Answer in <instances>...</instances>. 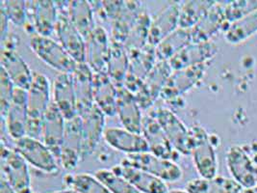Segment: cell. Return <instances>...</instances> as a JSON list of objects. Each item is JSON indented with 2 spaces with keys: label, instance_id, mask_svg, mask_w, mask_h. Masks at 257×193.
Segmentation results:
<instances>
[{
  "label": "cell",
  "instance_id": "obj_11",
  "mask_svg": "<svg viewBox=\"0 0 257 193\" xmlns=\"http://www.w3.org/2000/svg\"><path fill=\"white\" fill-rule=\"evenodd\" d=\"M205 71L206 64L173 71L160 96L167 102H171L185 95L199 84L205 74Z\"/></svg>",
  "mask_w": 257,
  "mask_h": 193
},
{
  "label": "cell",
  "instance_id": "obj_43",
  "mask_svg": "<svg viewBox=\"0 0 257 193\" xmlns=\"http://www.w3.org/2000/svg\"><path fill=\"white\" fill-rule=\"evenodd\" d=\"M8 20L7 16L3 10L0 9V32H1V41H3L6 37L8 36Z\"/></svg>",
  "mask_w": 257,
  "mask_h": 193
},
{
  "label": "cell",
  "instance_id": "obj_25",
  "mask_svg": "<svg viewBox=\"0 0 257 193\" xmlns=\"http://www.w3.org/2000/svg\"><path fill=\"white\" fill-rule=\"evenodd\" d=\"M180 4L172 2L152 19L149 34V44L156 47L166 37L179 28Z\"/></svg>",
  "mask_w": 257,
  "mask_h": 193
},
{
  "label": "cell",
  "instance_id": "obj_44",
  "mask_svg": "<svg viewBox=\"0 0 257 193\" xmlns=\"http://www.w3.org/2000/svg\"><path fill=\"white\" fill-rule=\"evenodd\" d=\"M0 193H16V191L10 186V184L2 177H1V182H0Z\"/></svg>",
  "mask_w": 257,
  "mask_h": 193
},
{
  "label": "cell",
  "instance_id": "obj_2",
  "mask_svg": "<svg viewBox=\"0 0 257 193\" xmlns=\"http://www.w3.org/2000/svg\"><path fill=\"white\" fill-rule=\"evenodd\" d=\"M190 149L197 172L200 178L210 179L217 176L218 159L209 133L199 126L190 129Z\"/></svg>",
  "mask_w": 257,
  "mask_h": 193
},
{
  "label": "cell",
  "instance_id": "obj_21",
  "mask_svg": "<svg viewBox=\"0 0 257 193\" xmlns=\"http://www.w3.org/2000/svg\"><path fill=\"white\" fill-rule=\"evenodd\" d=\"M66 121L63 114L52 102L44 117L41 137L43 138V142L54 154L58 162L66 128Z\"/></svg>",
  "mask_w": 257,
  "mask_h": 193
},
{
  "label": "cell",
  "instance_id": "obj_38",
  "mask_svg": "<svg viewBox=\"0 0 257 193\" xmlns=\"http://www.w3.org/2000/svg\"><path fill=\"white\" fill-rule=\"evenodd\" d=\"M65 183L78 193H111L105 185L95 176L89 173H78L67 175L64 178Z\"/></svg>",
  "mask_w": 257,
  "mask_h": 193
},
{
  "label": "cell",
  "instance_id": "obj_37",
  "mask_svg": "<svg viewBox=\"0 0 257 193\" xmlns=\"http://www.w3.org/2000/svg\"><path fill=\"white\" fill-rule=\"evenodd\" d=\"M257 32V11L229 24L225 30L224 39L229 44H240Z\"/></svg>",
  "mask_w": 257,
  "mask_h": 193
},
{
  "label": "cell",
  "instance_id": "obj_34",
  "mask_svg": "<svg viewBox=\"0 0 257 193\" xmlns=\"http://www.w3.org/2000/svg\"><path fill=\"white\" fill-rule=\"evenodd\" d=\"M192 43L190 29L177 28L175 32L166 37L156 47V56L158 61H170L174 56Z\"/></svg>",
  "mask_w": 257,
  "mask_h": 193
},
{
  "label": "cell",
  "instance_id": "obj_27",
  "mask_svg": "<svg viewBox=\"0 0 257 193\" xmlns=\"http://www.w3.org/2000/svg\"><path fill=\"white\" fill-rule=\"evenodd\" d=\"M94 103L106 116L117 114V85L108 73H94Z\"/></svg>",
  "mask_w": 257,
  "mask_h": 193
},
{
  "label": "cell",
  "instance_id": "obj_35",
  "mask_svg": "<svg viewBox=\"0 0 257 193\" xmlns=\"http://www.w3.org/2000/svg\"><path fill=\"white\" fill-rule=\"evenodd\" d=\"M216 1H184L180 4L179 27L183 29H192L196 26Z\"/></svg>",
  "mask_w": 257,
  "mask_h": 193
},
{
  "label": "cell",
  "instance_id": "obj_12",
  "mask_svg": "<svg viewBox=\"0 0 257 193\" xmlns=\"http://www.w3.org/2000/svg\"><path fill=\"white\" fill-rule=\"evenodd\" d=\"M172 72L173 69L169 61H157L153 69L145 78L140 90L135 95L141 109L152 108L158 96H161L164 86Z\"/></svg>",
  "mask_w": 257,
  "mask_h": 193
},
{
  "label": "cell",
  "instance_id": "obj_22",
  "mask_svg": "<svg viewBox=\"0 0 257 193\" xmlns=\"http://www.w3.org/2000/svg\"><path fill=\"white\" fill-rule=\"evenodd\" d=\"M0 60L1 68L7 72L15 86L28 91L33 82L34 72L17 50L13 48H2Z\"/></svg>",
  "mask_w": 257,
  "mask_h": 193
},
{
  "label": "cell",
  "instance_id": "obj_33",
  "mask_svg": "<svg viewBox=\"0 0 257 193\" xmlns=\"http://www.w3.org/2000/svg\"><path fill=\"white\" fill-rule=\"evenodd\" d=\"M129 71L128 51L124 45L111 39L110 55L108 60L107 73L116 85L123 83Z\"/></svg>",
  "mask_w": 257,
  "mask_h": 193
},
{
  "label": "cell",
  "instance_id": "obj_14",
  "mask_svg": "<svg viewBox=\"0 0 257 193\" xmlns=\"http://www.w3.org/2000/svg\"><path fill=\"white\" fill-rule=\"evenodd\" d=\"M226 164L234 181L243 188L256 185V166L248 154L240 146H232L226 153Z\"/></svg>",
  "mask_w": 257,
  "mask_h": 193
},
{
  "label": "cell",
  "instance_id": "obj_10",
  "mask_svg": "<svg viewBox=\"0 0 257 193\" xmlns=\"http://www.w3.org/2000/svg\"><path fill=\"white\" fill-rule=\"evenodd\" d=\"M28 93L26 90L16 87L11 107L4 119H2V130L15 141L27 135L28 120Z\"/></svg>",
  "mask_w": 257,
  "mask_h": 193
},
{
  "label": "cell",
  "instance_id": "obj_40",
  "mask_svg": "<svg viewBox=\"0 0 257 193\" xmlns=\"http://www.w3.org/2000/svg\"><path fill=\"white\" fill-rule=\"evenodd\" d=\"M0 9L3 10L8 20L18 26H25L28 23L27 1L6 0L1 1Z\"/></svg>",
  "mask_w": 257,
  "mask_h": 193
},
{
  "label": "cell",
  "instance_id": "obj_23",
  "mask_svg": "<svg viewBox=\"0 0 257 193\" xmlns=\"http://www.w3.org/2000/svg\"><path fill=\"white\" fill-rule=\"evenodd\" d=\"M103 138L110 147L126 155L150 152V146L143 134L132 133L124 128L106 129Z\"/></svg>",
  "mask_w": 257,
  "mask_h": 193
},
{
  "label": "cell",
  "instance_id": "obj_30",
  "mask_svg": "<svg viewBox=\"0 0 257 193\" xmlns=\"http://www.w3.org/2000/svg\"><path fill=\"white\" fill-rule=\"evenodd\" d=\"M128 54L129 71L126 76L138 82H144L158 61L155 47L148 44L138 50L130 51Z\"/></svg>",
  "mask_w": 257,
  "mask_h": 193
},
{
  "label": "cell",
  "instance_id": "obj_42",
  "mask_svg": "<svg viewBox=\"0 0 257 193\" xmlns=\"http://www.w3.org/2000/svg\"><path fill=\"white\" fill-rule=\"evenodd\" d=\"M16 86L4 69H0V111L1 118L4 119L12 104Z\"/></svg>",
  "mask_w": 257,
  "mask_h": 193
},
{
  "label": "cell",
  "instance_id": "obj_18",
  "mask_svg": "<svg viewBox=\"0 0 257 193\" xmlns=\"http://www.w3.org/2000/svg\"><path fill=\"white\" fill-rule=\"evenodd\" d=\"M117 115L124 129L142 134L144 117L140 106L135 95L123 85H117Z\"/></svg>",
  "mask_w": 257,
  "mask_h": 193
},
{
  "label": "cell",
  "instance_id": "obj_36",
  "mask_svg": "<svg viewBox=\"0 0 257 193\" xmlns=\"http://www.w3.org/2000/svg\"><path fill=\"white\" fill-rule=\"evenodd\" d=\"M152 24V18L145 9L141 12L133 24L128 38L124 43L126 50L134 51L146 47L149 44V34Z\"/></svg>",
  "mask_w": 257,
  "mask_h": 193
},
{
  "label": "cell",
  "instance_id": "obj_8",
  "mask_svg": "<svg viewBox=\"0 0 257 193\" xmlns=\"http://www.w3.org/2000/svg\"><path fill=\"white\" fill-rule=\"evenodd\" d=\"M15 149L27 163L47 174H57L59 162L50 149L38 138L24 136L16 141Z\"/></svg>",
  "mask_w": 257,
  "mask_h": 193
},
{
  "label": "cell",
  "instance_id": "obj_47",
  "mask_svg": "<svg viewBox=\"0 0 257 193\" xmlns=\"http://www.w3.org/2000/svg\"><path fill=\"white\" fill-rule=\"evenodd\" d=\"M169 193H190L188 192L187 190L185 189H173V190H170Z\"/></svg>",
  "mask_w": 257,
  "mask_h": 193
},
{
  "label": "cell",
  "instance_id": "obj_13",
  "mask_svg": "<svg viewBox=\"0 0 257 193\" xmlns=\"http://www.w3.org/2000/svg\"><path fill=\"white\" fill-rule=\"evenodd\" d=\"M28 23L32 30L41 36L50 37L55 33L58 21V10L55 1L36 0L27 1Z\"/></svg>",
  "mask_w": 257,
  "mask_h": 193
},
{
  "label": "cell",
  "instance_id": "obj_48",
  "mask_svg": "<svg viewBox=\"0 0 257 193\" xmlns=\"http://www.w3.org/2000/svg\"><path fill=\"white\" fill-rule=\"evenodd\" d=\"M256 178H257V165H256Z\"/></svg>",
  "mask_w": 257,
  "mask_h": 193
},
{
  "label": "cell",
  "instance_id": "obj_29",
  "mask_svg": "<svg viewBox=\"0 0 257 193\" xmlns=\"http://www.w3.org/2000/svg\"><path fill=\"white\" fill-rule=\"evenodd\" d=\"M144 10L138 1H123L117 19L112 23V40L124 45L136 19Z\"/></svg>",
  "mask_w": 257,
  "mask_h": 193
},
{
  "label": "cell",
  "instance_id": "obj_9",
  "mask_svg": "<svg viewBox=\"0 0 257 193\" xmlns=\"http://www.w3.org/2000/svg\"><path fill=\"white\" fill-rule=\"evenodd\" d=\"M84 158L82 118L78 115L66 121V128L61 147L59 164L67 171H72Z\"/></svg>",
  "mask_w": 257,
  "mask_h": 193
},
{
  "label": "cell",
  "instance_id": "obj_6",
  "mask_svg": "<svg viewBox=\"0 0 257 193\" xmlns=\"http://www.w3.org/2000/svg\"><path fill=\"white\" fill-rule=\"evenodd\" d=\"M121 163L148 172L165 182H176L183 177V170L174 160L157 157L151 152L127 155Z\"/></svg>",
  "mask_w": 257,
  "mask_h": 193
},
{
  "label": "cell",
  "instance_id": "obj_15",
  "mask_svg": "<svg viewBox=\"0 0 257 193\" xmlns=\"http://www.w3.org/2000/svg\"><path fill=\"white\" fill-rule=\"evenodd\" d=\"M110 48L111 39L105 29L96 25L92 34L86 40V63L94 72L107 73Z\"/></svg>",
  "mask_w": 257,
  "mask_h": 193
},
{
  "label": "cell",
  "instance_id": "obj_26",
  "mask_svg": "<svg viewBox=\"0 0 257 193\" xmlns=\"http://www.w3.org/2000/svg\"><path fill=\"white\" fill-rule=\"evenodd\" d=\"M142 134L150 146V152L157 157L173 160L176 150L158 122L149 114L144 117Z\"/></svg>",
  "mask_w": 257,
  "mask_h": 193
},
{
  "label": "cell",
  "instance_id": "obj_46",
  "mask_svg": "<svg viewBox=\"0 0 257 193\" xmlns=\"http://www.w3.org/2000/svg\"><path fill=\"white\" fill-rule=\"evenodd\" d=\"M50 193H78L77 191H75L74 189L72 188H68V189H63V190H57V191H53V192Z\"/></svg>",
  "mask_w": 257,
  "mask_h": 193
},
{
  "label": "cell",
  "instance_id": "obj_3",
  "mask_svg": "<svg viewBox=\"0 0 257 193\" xmlns=\"http://www.w3.org/2000/svg\"><path fill=\"white\" fill-rule=\"evenodd\" d=\"M1 177L16 193H32L31 176L28 163L14 148L1 143Z\"/></svg>",
  "mask_w": 257,
  "mask_h": 193
},
{
  "label": "cell",
  "instance_id": "obj_20",
  "mask_svg": "<svg viewBox=\"0 0 257 193\" xmlns=\"http://www.w3.org/2000/svg\"><path fill=\"white\" fill-rule=\"evenodd\" d=\"M82 118L84 157L93 154L105 133L106 115L95 105Z\"/></svg>",
  "mask_w": 257,
  "mask_h": 193
},
{
  "label": "cell",
  "instance_id": "obj_16",
  "mask_svg": "<svg viewBox=\"0 0 257 193\" xmlns=\"http://www.w3.org/2000/svg\"><path fill=\"white\" fill-rule=\"evenodd\" d=\"M218 52V47L211 41L194 43L180 50L169 61L173 71L183 70L195 66L206 64Z\"/></svg>",
  "mask_w": 257,
  "mask_h": 193
},
{
  "label": "cell",
  "instance_id": "obj_17",
  "mask_svg": "<svg viewBox=\"0 0 257 193\" xmlns=\"http://www.w3.org/2000/svg\"><path fill=\"white\" fill-rule=\"evenodd\" d=\"M94 71L87 63H78L71 72L78 115H84L94 106Z\"/></svg>",
  "mask_w": 257,
  "mask_h": 193
},
{
  "label": "cell",
  "instance_id": "obj_31",
  "mask_svg": "<svg viewBox=\"0 0 257 193\" xmlns=\"http://www.w3.org/2000/svg\"><path fill=\"white\" fill-rule=\"evenodd\" d=\"M90 3L89 1L76 0L69 1L68 5V16L70 22L85 40H87L96 27L94 20V9Z\"/></svg>",
  "mask_w": 257,
  "mask_h": 193
},
{
  "label": "cell",
  "instance_id": "obj_45",
  "mask_svg": "<svg viewBox=\"0 0 257 193\" xmlns=\"http://www.w3.org/2000/svg\"><path fill=\"white\" fill-rule=\"evenodd\" d=\"M240 193H257V186L249 187V188H243Z\"/></svg>",
  "mask_w": 257,
  "mask_h": 193
},
{
  "label": "cell",
  "instance_id": "obj_4",
  "mask_svg": "<svg viewBox=\"0 0 257 193\" xmlns=\"http://www.w3.org/2000/svg\"><path fill=\"white\" fill-rule=\"evenodd\" d=\"M58 21L55 34L59 43L77 63H86V40L70 22L68 16L69 1H55Z\"/></svg>",
  "mask_w": 257,
  "mask_h": 193
},
{
  "label": "cell",
  "instance_id": "obj_5",
  "mask_svg": "<svg viewBox=\"0 0 257 193\" xmlns=\"http://www.w3.org/2000/svg\"><path fill=\"white\" fill-rule=\"evenodd\" d=\"M29 47L41 60L60 73H71L78 64L60 43L50 37L33 34L29 40Z\"/></svg>",
  "mask_w": 257,
  "mask_h": 193
},
{
  "label": "cell",
  "instance_id": "obj_39",
  "mask_svg": "<svg viewBox=\"0 0 257 193\" xmlns=\"http://www.w3.org/2000/svg\"><path fill=\"white\" fill-rule=\"evenodd\" d=\"M94 176L111 193H141L125 178L112 169H98L94 172Z\"/></svg>",
  "mask_w": 257,
  "mask_h": 193
},
{
  "label": "cell",
  "instance_id": "obj_41",
  "mask_svg": "<svg viewBox=\"0 0 257 193\" xmlns=\"http://www.w3.org/2000/svg\"><path fill=\"white\" fill-rule=\"evenodd\" d=\"M224 3L225 20L230 24L257 11V0L228 1Z\"/></svg>",
  "mask_w": 257,
  "mask_h": 193
},
{
  "label": "cell",
  "instance_id": "obj_19",
  "mask_svg": "<svg viewBox=\"0 0 257 193\" xmlns=\"http://www.w3.org/2000/svg\"><path fill=\"white\" fill-rule=\"evenodd\" d=\"M52 102L66 120L78 116L77 104L70 73H60L52 83Z\"/></svg>",
  "mask_w": 257,
  "mask_h": 193
},
{
  "label": "cell",
  "instance_id": "obj_28",
  "mask_svg": "<svg viewBox=\"0 0 257 193\" xmlns=\"http://www.w3.org/2000/svg\"><path fill=\"white\" fill-rule=\"evenodd\" d=\"M225 23L226 20L223 4H221V2H215L199 24L190 29L192 42L200 43L210 41L211 38L222 28Z\"/></svg>",
  "mask_w": 257,
  "mask_h": 193
},
{
  "label": "cell",
  "instance_id": "obj_7",
  "mask_svg": "<svg viewBox=\"0 0 257 193\" xmlns=\"http://www.w3.org/2000/svg\"><path fill=\"white\" fill-rule=\"evenodd\" d=\"M148 114L158 122L177 153L191 155L190 129L175 112L166 108H156Z\"/></svg>",
  "mask_w": 257,
  "mask_h": 193
},
{
  "label": "cell",
  "instance_id": "obj_24",
  "mask_svg": "<svg viewBox=\"0 0 257 193\" xmlns=\"http://www.w3.org/2000/svg\"><path fill=\"white\" fill-rule=\"evenodd\" d=\"M111 169L125 178L141 193H169L170 191L165 181L141 169L121 162Z\"/></svg>",
  "mask_w": 257,
  "mask_h": 193
},
{
  "label": "cell",
  "instance_id": "obj_32",
  "mask_svg": "<svg viewBox=\"0 0 257 193\" xmlns=\"http://www.w3.org/2000/svg\"><path fill=\"white\" fill-rule=\"evenodd\" d=\"M243 187L233 179L216 176L210 179L199 178L186 184L190 193H240Z\"/></svg>",
  "mask_w": 257,
  "mask_h": 193
},
{
  "label": "cell",
  "instance_id": "obj_1",
  "mask_svg": "<svg viewBox=\"0 0 257 193\" xmlns=\"http://www.w3.org/2000/svg\"><path fill=\"white\" fill-rule=\"evenodd\" d=\"M28 93L27 136L40 138L45 114L52 103V86L44 73L34 72Z\"/></svg>",
  "mask_w": 257,
  "mask_h": 193
}]
</instances>
